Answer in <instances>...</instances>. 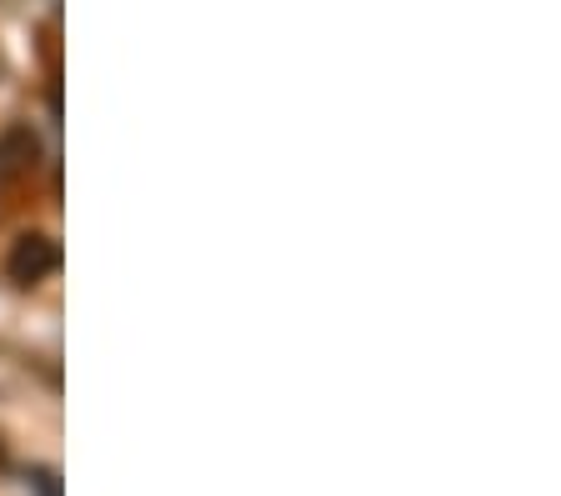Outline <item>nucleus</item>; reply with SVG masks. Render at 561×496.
<instances>
[{
    "label": "nucleus",
    "instance_id": "obj_1",
    "mask_svg": "<svg viewBox=\"0 0 561 496\" xmlns=\"http://www.w3.org/2000/svg\"><path fill=\"white\" fill-rule=\"evenodd\" d=\"M5 272H11L21 286L46 281L50 272H60V246L50 237H41V231H31V237H15L11 256H5Z\"/></svg>",
    "mask_w": 561,
    "mask_h": 496
},
{
    "label": "nucleus",
    "instance_id": "obj_2",
    "mask_svg": "<svg viewBox=\"0 0 561 496\" xmlns=\"http://www.w3.org/2000/svg\"><path fill=\"white\" fill-rule=\"evenodd\" d=\"M35 161H41V141L31 126L0 130V181H21L25 171H35Z\"/></svg>",
    "mask_w": 561,
    "mask_h": 496
},
{
    "label": "nucleus",
    "instance_id": "obj_3",
    "mask_svg": "<svg viewBox=\"0 0 561 496\" xmlns=\"http://www.w3.org/2000/svg\"><path fill=\"white\" fill-rule=\"evenodd\" d=\"M31 492L35 496H60V486H56V476H50V472H35L31 476Z\"/></svg>",
    "mask_w": 561,
    "mask_h": 496
}]
</instances>
